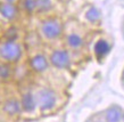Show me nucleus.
I'll list each match as a JSON object with an SVG mask.
<instances>
[{
  "instance_id": "nucleus-1",
  "label": "nucleus",
  "mask_w": 124,
  "mask_h": 122,
  "mask_svg": "<svg viewBox=\"0 0 124 122\" xmlns=\"http://www.w3.org/2000/svg\"><path fill=\"white\" fill-rule=\"evenodd\" d=\"M37 99L41 110H50L56 104V94L50 89H42L38 92Z\"/></svg>"
},
{
  "instance_id": "nucleus-2",
  "label": "nucleus",
  "mask_w": 124,
  "mask_h": 122,
  "mask_svg": "<svg viewBox=\"0 0 124 122\" xmlns=\"http://www.w3.org/2000/svg\"><path fill=\"white\" fill-rule=\"evenodd\" d=\"M1 56L7 61H17L21 57V47L15 42H7L0 50Z\"/></svg>"
},
{
  "instance_id": "nucleus-3",
  "label": "nucleus",
  "mask_w": 124,
  "mask_h": 122,
  "mask_svg": "<svg viewBox=\"0 0 124 122\" xmlns=\"http://www.w3.org/2000/svg\"><path fill=\"white\" fill-rule=\"evenodd\" d=\"M42 32L43 34L49 39H55L62 32V26L60 24L55 21V19H49L46 21L43 25H42Z\"/></svg>"
},
{
  "instance_id": "nucleus-4",
  "label": "nucleus",
  "mask_w": 124,
  "mask_h": 122,
  "mask_svg": "<svg viewBox=\"0 0 124 122\" xmlns=\"http://www.w3.org/2000/svg\"><path fill=\"white\" fill-rule=\"evenodd\" d=\"M50 61L56 67L64 69V67H67V65L70 64V56L64 50H57L51 55Z\"/></svg>"
},
{
  "instance_id": "nucleus-5",
  "label": "nucleus",
  "mask_w": 124,
  "mask_h": 122,
  "mask_svg": "<svg viewBox=\"0 0 124 122\" xmlns=\"http://www.w3.org/2000/svg\"><path fill=\"white\" fill-rule=\"evenodd\" d=\"M31 64H32V67L38 72H42L48 67V62H47L45 56H42V55L34 56L31 61Z\"/></svg>"
},
{
  "instance_id": "nucleus-6",
  "label": "nucleus",
  "mask_w": 124,
  "mask_h": 122,
  "mask_svg": "<svg viewBox=\"0 0 124 122\" xmlns=\"http://www.w3.org/2000/svg\"><path fill=\"white\" fill-rule=\"evenodd\" d=\"M22 106L26 112H32L34 110V107H35V98L33 97L32 94L27 92V94L23 96Z\"/></svg>"
},
{
  "instance_id": "nucleus-7",
  "label": "nucleus",
  "mask_w": 124,
  "mask_h": 122,
  "mask_svg": "<svg viewBox=\"0 0 124 122\" xmlns=\"http://www.w3.org/2000/svg\"><path fill=\"white\" fill-rule=\"evenodd\" d=\"M4 110L5 112H7L8 114H16L21 111V105L17 100L15 99H10V100H7L4 105Z\"/></svg>"
},
{
  "instance_id": "nucleus-8",
  "label": "nucleus",
  "mask_w": 124,
  "mask_h": 122,
  "mask_svg": "<svg viewBox=\"0 0 124 122\" xmlns=\"http://www.w3.org/2000/svg\"><path fill=\"white\" fill-rule=\"evenodd\" d=\"M121 118H122V112L118 107H112L106 113V119L108 122H118Z\"/></svg>"
},
{
  "instance_id": "nucleus-9",
  "label": "nucleus",
  "mask_w": 124,
  "mask_h": 122,
  "mask_svg": "<svg viewBox=\"0 0 124 122\" xmlns=\"http://www.w3.org/2000/svg\"><path fill=\"white\" fill-rule=\"evenodd\" d=\"M0 13L8 19L14 18L16 15V8L10 4H5L0 6Z\"/></svg>"
},
{
  "instance_id": "nucleus-10",
  "label": "nucleus",
  "mask_w": 124,
  "mask_h": 122,
  "mask_svg": "<svg viewBox=\"0 0 124 122\" xmlns=\"http://www.w3.org/2000/svg\"><path fill=\"white\" fill-rule=\"evenodd\" d=\"M109 49H110V47L105 40H99L94 46V53L97 54V56H99V57L106 55L109 51Z\"/></svg>"
},
{
  "instance_id": "nucleus-11",
  "label": "nucleus",
  "mask_w": 124,
  "mask_h": 122,
  "mask_svg": "<svg viewBox=\"0 0 124 122\" xmlns=\"http://www.w3.org/2000/svg\"><path fill=\"white\" fill-rule=\"evenodd\" d=\"M67 42L72 48H79V47L82 46V39H81V37L78 34H74V33L68 35Z\"/></svg>"
},
{
  "instance_id": "nucleus-12",
  "label": "nucleus",
  "mask_w": 124,
  "mask_h": 122,
  "mask_svg": "<svg viewBox=\"0 0 124 122\" xmlns=\"http://www.w3.org/2000/svg\"><path fill=\"white\" fill-rule=\"evenodd\" d=\"M85 16L90 22H96V21H98V19L100 18V13H99V10H98L97 8L92 7L86 12Z\"/></svg>"
},
{
  "instance_id": "nucleus-13",
  "label": "nucleus",
  "mask_w": 124,
  "mask_h": 122,
  "mask_svg": "<svg viewBox=\"0 0 124 122\" xmlns=\"http://www.w3.org/2000/svg\"><path fill=\"white\" fill-rule=\"evenodd\" d=\"M50 7H51L50 0H35V8H38L41 12L49 10Z\"/></svg>"
},
{
  "instance_id": "nucleus-14",
  "label": "nucleus",
  "mask_w": 124,
  "mask_h": 122,
  "mask_svg": "<svg viewBox=\"0 0 124 122\" xmlns=\"http://www.w3.org/2000/svg\"><path fill=\"white\" fill-rule=\"evenodd\" d=\"M10 74V67L8 65H0V78L6 79Z\"/></svg>"
},
{
  "instance_id": "nucleus-15",
  "label": "nucleus",
  "mask_w": 124,
  "mask_h": 122,
  "mask_svg": "<svg viewBox=\"0 0 124 122\" xmlns=\"http://www.w3.org/2000/svg\"><path fill=\"white\" fill-rule=\"evenodd\" d=\"M24 6H25V8H26L29 12H32V10H34V8H35V0H25Z\"/></svg>"
},
{
  "instance_id": "nucleus-16",
  "label": "nucleus",
  "mask_w": 124,
  "mask_h": 122,
  "mask_svg": "<svg viewBox=\"0 0 124 122\" xmlns=\"http://www.w3.org/2000/svg\"><path fill=\"white\" fill-rule=\"evenodd\" d=\"M8 2H13V1H14V0H7Z\"/></svg>"
},
{
  "instance_id": "nucleus-17",
  "label": "nucleus",
  "mask_w": 124,
  "mask_h": 122,
  "mask_svg": "<svg viewBox=\"0 0 124 122\" xmlns=\"http://www.w3.org/2000/svg\"><path fill=\"white\" fill-rule=\"evenodd\" d=\"M123 79H124V72H123Z\"/></svg>"
},
{
  "instance_id": "nucleus-18",
  "label": "nucleus",
  "mask_w": 124,
  "mask_h": 122,
  "mask_svg": "<svg viewBox=\"0 0 124 122\" xmlns=\"http://www.w3.org/2000/svg\"><path fill=\"white\" fill-rule=\"evenodd\" d=\"M123 31H124V29H123Z\"/></svg>"
}]
</instances>
